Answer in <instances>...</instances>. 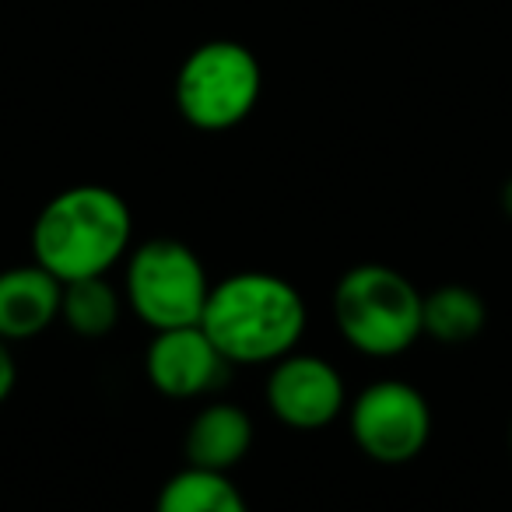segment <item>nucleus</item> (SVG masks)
Returning <instances> with one entry per match:
<instances>
[{
  "label": "nucleus",
  "mask_w": 512,
  "mask_h": 512,
  "mask_svg": "<svg viewBox=\"0 0 512 512\" xmlns=\"http://www.w3.org/2000/svg\"><path fill=\"white\" fill-rule=\"evenodd\" d=\"M228 358L214 348L200 323L193 327L155 330L148 351H144V372L148 383L169 400H197L225 386Z\"/></svg>",
  "instance_id": "8"
},
{
  "label": "nucleus",
  "mask_w": 512,
  "mask_h": 512,
  "mask_svg": "<svg viewBox=\"0 0 512 512\" xmlns=\"http://www.w3.org/2000/svg\"><path fill=\"white\" fill-rule=\"evenodd\" d=\"M15 383H18V365H15V355H11L8 341L0 337V404L15 393Z\"/></svg>",
  "instance_id": "14"
},
{
  "label": "nucleus",
  "mask_w": 512,
  "mask_h": 512,
  "mask_svg": "<svg viewBox=\"0 0 512 512\" xmlns=\"http://www.w3.org/2000/svg\"><path fill=\"white\" fill-rule=\"evenodd\" d=\"M264 393L274 418L295 432H320L334 425L348 407L341 372L327 358L302 351H292L271 365Z\"/></svg>",
  "instance_id": "7"
},
{
  "label": "nucleus",
  "mask_w": 512,
  "mask_h": 512,
  "mask_svg": "<svg viewBox=\"0 0 512 512\" xmlns=\"http://www.w3.org/2000/svg\"><path fill=\"white\" fill-rule=\"evenodd\" d=\"M207 295L211 278L186 242L155 235L130 253L123 271V299L144 327H193L204 316Z\"/></svg>",
  "instance_id": "5"
},
{
  "label": "nucleus",
  "mask_w": 512,
  "mask_h": 512,
  "mask_svg": "<svg viewBox=\"0 0 512 512\" xmlns=\"http://www.w3.org/2000/svg\"><path fill=\"white\" fill-rule=\"evenodd\" d=\"M200 327L228 365H274L306 334V302L292 281L267 271H239L214 281Z\"/></svg>",
  "instance_id": "1"
},
{
  "label": "nucleus",
  "mask_w": 512,
  "mask_h": 512,
  "mask_svg": "<svg viewBox=\"0 0 512 512\" xmlns=\"http://www.w3.org/2000/svg\"><path fill=\"white\" fill-rule=\"evenodd\" d=\"M421 299L418 285L397 267L355 264L334 288V323L358 355L397 358L425 334Z\"/></svg>",
  "instance_id": "3"
},
{
  "label": "nucleus",
  "mask_w": 512,
  "mask_h": 512,
  "mask_svg": "<svg viewBox=\"0 0 512 512\" xmlns=\"http://www.w3.org/2000/svg\"><path fill=\"white\" fill-rule=\"evenodd\" d=\"M123 288L109 281V274L99 278H78L64 285V299H60V320L71 334L99 341V337L113 334L116 323L123 316Z\"/></svg>",
  "instance_id": "12"
},
{
  "label": "nucleus",
  "mask_w": 512,
  "mask_h": 512,
  "mask_svg": "<svg viewBox=\"0 0 512 512\" xmlns=\"http://www.w3.org/2000/svg\"><path fill=\"white\" fill-rule=\"evenodd\" d=\"M134 214L102 183H81L46 200L32 221V260L57 281L109 274L130 249Z\"/></svg>",
  "instance_id": "2"
},
{
  "label": "nucleus",
  "mask_w": 512,
  "mask_h": 512,
  "mask_svg": "<svg viewBox=\"0 0 512 512\" xmlns=\"http://www.w3.org/2000/svg\"><path fill=\"white\" fill-rule=\"evenodd\" d=\"M155 512H249V505L228 474L186 467L162 484Z\"/></svg>",
  "instance_id": "13"
},
{
  "label": "nucleus",
  "mask_w": 512,
  "mask_h": 512,
  "mask_svg": "<svg viewBox=\"0 0 512 512\" xmlns=\"http://www.w3.org/2000/svg\"><path fill=\"white\" fill-rule=\"evenodd\" d=\"M502 211L512 218V176L505 179V186H502Z\"/></svg>",
  "instance_id": "15"
},
{
  "label": "nucleus",
  "mask_w": 512,
  "mask_h": 512,
  "mask_svg": "<svg viewBox=\"0 0 512 512\" xmlns=\"http://www.w3.org/2000/svg\"><path fill=\"white\" fill-rule=\"evenodd\" d=\"M355 446L383 467L411 463L432 439V407L425 393L400 379H379L348 404Z\"/></svg>",
  "instance_id": "6"
},
{
  "label": "nucleus",
  "mask_w": 512,
  "mask_h": 512,
  "mask_svg": "<svg viewBox=\"0 0 512 512\" xmlns=\"http://www.w3.org/2000/svg\"><path fill=\"white\" fill-rule=\"evenodd\" d=\"M264 92V71L249 46L235 39L200 43L179 64L172 99L193 130L221 134L246 120Z\"/></svg>",
  "instance_id": "4"
},
{
  "label": "nucleus",
  "mask_w": 512,
  "mask_h": 512,
  "mask_svg": "<svg viewBox=\"0 0 512 512\" xmlns=\"http://www.w3.org/2000/svg\"><path fill=\"white\" fill-rule=\"evenodd\" d=\"M488 323V306L467 285H439L421 299V330L439 344H467Z\"/></svg>",
  "instance_id": "11"
},
{
  "label": "nucleus",
  "mask_w": 512,
  "mask_h": 512,
  "mask_svg": "<svg viewBox=\"0 0 512 512\" xmlns=\"http://www.w3.org/2000/svg\"><path fill=\"white\" fill-rule=\"evenodd\" d=\"M509 446H512V428H509Z\"/></svg>",
  "instance_id": "16"
},
{
  "label": "nucleus",
  "mask_w": 512,
  "mask_h": 512,
  "mask_svg": "<svg viewBox=\"0 0 512 512\" xmlns=\"http://www.w3.org/2000/svg\"><path fill=\"white\" fill-rule=\"evenodd\" d=\"M64 281L53 278L36 260L8 267L0 274V337L4 341H32L60 320Z\"/></svg>",
  "instance_id": "9"
},
{
  "label": "nucleus",
  "mask_w": 512,
  "mask_h": 512,
  "mask_svg": "<svg viewBox=\"0 0 512 512\" xmlns=\"http://www.w3.org/2000/svg\"><path fill=\"white\" fill-rule=\"evenodd\" d=\"M249 446H253L249 414L235 404H207L193 414L190 428H186V467L228 474L246 460Z\"/></svg>",
  "instance_id": "10"
}]
</instances>
